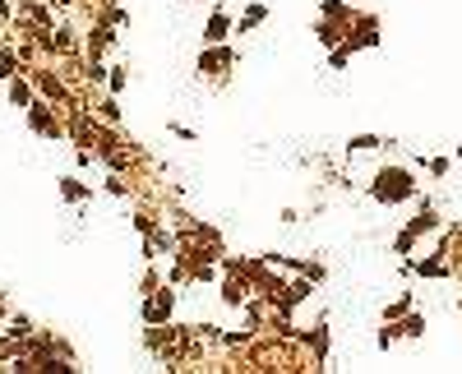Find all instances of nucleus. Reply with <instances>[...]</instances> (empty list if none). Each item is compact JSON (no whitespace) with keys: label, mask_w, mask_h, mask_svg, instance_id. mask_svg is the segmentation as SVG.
I'll return each mask as SVG.
<instances>
[{"label":"nucleus","mask_w":462,"mask_h":374,"mask_svg":"<svg viewBox=\"0 0 462 374\" xmlns=\"http://www.w3.org/2000/svg\"><path fill=\"white\" fill-rule=\"evenodd\" d=\"M407 194H412V172H402V167H384L370 180V199L379 203H402Z\"/></svg>","instance_id":"nucleus-1"},{"label":"nucleus","mask_w":462,"mask_h":374,"mask_svg":"<svg viewBox=\"0 0 462 374\" xmlns=\"http://www.w3.org/2000/svg\"><path fill=\"white\" fill-rule=\"evenodd\" d=\"M171 305H176V291H171V287H167V291H157L153 300L143 296V324H167Z\"/></svg>","instance_id":"nucleus-2"},{"label":"nucleus","mask_w":462,"mask_h":374,"mask_svg":"<svg viewBox=\"0 0 462 374\" xmlns=\"http://www.w3.org/2000/svg\"><path fill=\"white\" fill-rule=\"evenodd\" d=\"M231 32H236V23H231L222 10H213V14H208V23H203V47H222Z\"/></svg>","instance_id":"nucleus-3"},{"label":"nucleus","mask_w":462,"mask_h":374,"mask_svg":"<svg viewBox=\"0 0 462 374\" xmlns=\"http://www.w3.org/2000/svg\"><path fill=\"white\" fill-rule=\"evenodd\" d=\"M374 42H379V23L374 19H356V32L347 37V47L361 51V47H374Z\"/></svg>","instance_id":"nucleus-4"},{"label":"nucleus","mask_w":462,"mask_h":374,"mask_svg":"<svg viewBox=\"0 0 462 374\" xmlns=\"http://www.w3.org/2000/svg\"><path fill=\"white\" fill-rule=\"evenodd\" d=\"M231 65V47L222 42V47H203V56H199V70L203 74H217V70H227Z\"/></svg>","instance_id":"nucleus-5"},{"label":"nucleus","mask_w":462,"mask_h":374,"mask_svg":"<svg viewBox=\"0 0 462 374\" xmlns=\"http://www.w3.org/2000/svg\"><path fill=\"white\" fill-rule=\"evenodd\" d=\"M28 125H32V129H42V134H51V139L61 134V129H56V121L46 116V107H28Z\"/></svg>","instance_id":"nucleus-6"},{"label":"nucleus","mask_w":462,"mask_h":374,"mask_svg":"<svg viewBox=\"0 0 462 374\" xmlns=\"http://www.w3.org/2000/svg\"><path fill=\"white\" fill-rule=\"evenodd\" d=\"M88 194H92V189H88V185H79L74 176H65V180H61V199H65V203H83Z\"/></svg>","instance_id":"nucleus-7"},{"label":"nucleus","mask_w":462,"mask_h":374,"mask_svg":"<svg viewBox=\"0 0 462 374\" xmlns=\"http://www.w3.org/2000/svg\"><path fill=\"white\" fill-rule=\"evenodd\" d=\"M263 19H268V5H259V0H254V5H250L245 14H241V23H236V28H241V32H250V28H259Z\"/></svg>","instance_id":"nucleus-8"},{"label":"nucleus","mask_w":462,"mask_h":374,"mask_svg":"<svg viewBox=\"0 0 462 374\" xmlns=\"http://www.w3.org/2000/svg\"><path fill=\"white\" fill-rule=\"evenodd\" d=\"M310 296V282H292V287H282V305H301Z\"/></svg>","instance_id":"nucleus-9"},{"label":"nucleus","mask_w":462,"mask_h":374,"mask_svg":"<svg viewBox=\"0 0 462 374\" xmlns=\"http://www.w3.org/2000/svg\"><path fill=\"white\" fill-rule=\"evenodd\" d=\"M347 65H352V47L342 42V47H333V51H328V70H347Z\"/></svg>","instance_id":"nucleus-10"},{"label":"nucleus","mask_w":462,"mask_h":374,"mask_svg":"<svg viewBox=\"0 0 462 374\" xmlns=\"http://www.w3.org/2000/svg\"><path fill=\"white\" fill-rule=\"evenodd\" d=\"M10 97H14V107H32V88L23 83V79H14V83H10Z\"/></svg>","instance_id":"nucleus-11"},{"label":"nucleus","mask_w":462,"mask_h":374,"mask_svg":"<svg viewBox=\"0 0 462 374\" xmlns=\"http://www.w3.org/2000/svg\"><path fill=\"white\" fill-rule=\"evenodd\" d=\"M365 148H384V139H374V134H356V139L347 143V153H365Z\"/></svg>","instance_id":"nucleus-12"},{"label":"nucleus","mask_w":462,"mask_h":374,"mask_svg":"<svg viewBox=\"0 0 462 374\" xmlns=\"http://www.w3.org/2000/svg\"><path fill=\"white\" fill-rule=\"evenodd\" d=\"M319 42H323L328 51L342 47V28H333V23H319Z\"/></svg>","instance_id":"nucleus-13"},{"label":"nucleus","mask_w":462,"mask_h":374,"mask_svg":"<svg viewBox=\"0 0 462 374\" xmlns=\"http://www.w3.org/2000/svg\"><path fill=\"white\" fill-rule=\"evenodd\" d=\"M167 129H171V134H176V139H185V143H194V129H190V125H181V121H171Z\"/></svg>","instance_id":"nucleus-14"},{"label":"nucleus","mask_w":462,"mask_h":374,"mask_svg":"<svg viewBox=\"0 0 462 374\" xmlns=\"http://www.w3.org/2000/svg\"><path fill=\"white\" fill-rule=\"evenodd\" d=\"M402 333H407V337H421V333H425V324H421V319H416V314H412V319L402 324Z\"/></svg>","instance_id":"nucleus-15"},{"label":"nucleus","mask_w":462,"mask_h":374,"mask_svg":"<svg viewBox=\"0 0 462 374\" xmlns=\"http://www.w3.org/2000/svg\"><path fill=\"white\" fill-rule=\"evenodd\" d=\"M14 74V56H10V51H0V79H10Z\"/></svg>","instance_id":"nucleus-16"},{"label":"nucleus","mask_w":462,"mask_h":374,"mask_svg":"<svg viewBox=\"0 0 462 374\" xmlns=\"http://www.w3.org/2000/svg\"><path fill=\"white\" fill-rule=\"evenodd\" d=\"M222 296H227V305H241V300H245V296H241V287H236V282H231V287H222Z\"/></svg>","instance_id":"nucleus-17"},{"label":"nucleus","mask_w":462,"mask_h":374,"mask_svg":"<svg viewBox=\"0 0 462 374\" xmlns=\"http://www.w3.org/2000/svg\"><path fill=\"white\" fill-rule=\"evenodd\" d=\"M421 273H425V278H439V273H444V264H439V259H425V264H421Z\"/></svg>","instance_id":"nucleus-18"},{"label":"nucleus","mask_w":462,"mask_h":374,"mask_svg":"<svg viewBox=\"0 0 462 374\" xmlns=\"http://www.w3.org/2000/svg\"><path fill=\"white\" fill-rule=\"evenodd\" d=\"M203 5H213V0H203Z\"/></svg>","instance_id":"nucleus-19"}]
</instances>
